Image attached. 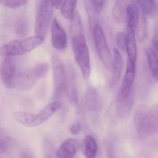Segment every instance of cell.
<instances>
[{
    "mask_svg": "<svg viewBox=\"0 0 158 158\" xmlns=\"http://www.w3.org/2000/svg\"><path fill=\"white\" fill-rule=\"evenodd\" d=\"M70 23L69 30L74 59L80 67L83 79L87 80L90 77L91 73L90 56L84 34L83 22L78 12H76Z\"/></svg>",
    "mask_w": 158,
    "mask_h": 158,
    "instance_id": "6da1fadb",
    "label": "cell"
},
{
    "mask_svg": "<svg viewBox=\"0 0 158 158\" xmlns=\"http://www.w3.org/2000/svg\"><path fill=\"white\" fill-rule=\"evenodd\" d=\"M63 105L59 100H54L46 104L38 114L28 111H16L12 114V118L20 124L27 127H35L47 121L54 114L60 110Z\"/></svg>",
    "mask_w": 158,
    "mask_h": 158,
    "instance_id": "7a4b0ae2",
    "label": "cell"
},
{
    "mask_svg": "<svg viewBox=\"0 0 158 158\" xmlns=\"http://www.w3.org/2000/svg\"><path fill=\"white\" fill-rule=\"evenodd\" d=\"M49 71L47 63H40L32 68H29L18 73L12 89L19 91H27L33 87L40 79L44 78Z\"/></svg>",
    "mask_w": 158,
    "mask_h": 158,
    "instance_id": "3957f363",
    "label": "cell"
},
{
    "mask_svg": "<svg viewBox=\"0 0 158 158\" xmlns=\"http://www.w3.org/2000/svg\"><path fill=\"white\" fill-rule=\"evenodd\" d=\"M44 39L35 35L24 40H15L8 42L0 46V56L13 57L30 52L41 46Z\"/></svg>",
    "mask_w": 158,
    "mask_h": 158,
    "instance_id": "277c9868",
    "label": "cell"
},
{
    "mask_svg": "<svg viewBox=\"0 0 158 158\" xmlns=\"http://www.w3.org/2000/svg\"><path fill=\"white\" fill-rule=\"evenodd\" d=\"M134 123L137 134L141 137H148L158 130V118L145 105H140L135 110Z\"/></svg>",
    "mask_w": 158,
    "mask_h": 158,
    "instance_id": "5b68a950",
    "label": "cell"
},
{
    "mask_svg": "<svg viewBox=\"0 0 158 158\" xmlns=\"http://www.w3.org/2000/svg\"><path fill=\"white\" fill-rule=\"evenodd\" d=\"M36 10L34 32L38 36L45 39L52 22L54 6L52 0H36Z\"/></svg>",
    "mask_w": 158,
    "mask_h": 158,
    "instance_id": "8992f818",
    "label": "cell"
},
{
    "mask_svg": "<svg viewBox=\"0 0 158 158\" xmlns=\"http://www.w3.org/2000/svg\"><path fill=\"white\" fill-rule=\"evenodd\" d=\"M93 38L100 61L106 69H110L113 65V59L106 42L104 32L100 24L96 23L93 27Z\"/></svg>",
    "mask_w": 158,
    "mask_h": 158,
    "instance_id": "52a82bcc",
    "label": "cell"
},
{
    "mask_svg": "<svg viewBox=\"0 0 158 158\" xmlns=\"http://www.w3.org/2000/svg\"><path fill=\"white\" fill-rule=\"evenodd\" d=\"M51 63L53 80V94L54 97L58 98L65 92L67 73L62 60L56 54L51 56Z\"/></svg>",
    "mask_w": 158,
    "mask_h": 158,
    "instance_id": "ba28073f",
    "label": "cell"
},
{
    "mask_svg": "<svg viewBox=\"0 0 158 158\" xmlns=\"http://www.w3.org/2000/svg\"><path fill=\"white\" fill-rule=\"evenodd\" d=\"M16 63L12 57H4L0 63V80L5 87L13 88L14 82L17 75Z\"/></svg>",
    "mask_w": 158,
    "mask_h": 158,
    "instance_id": "9c48e42d",
    "label": "cell"
},
{
    "mask_svg": "<svg viewBox=\"0 0 158 158\" xmlns=\"http://www.w3.org/2000/svg\"><path fill=\"white\" fill-rule=\"evenodd\" d=\"M136 69H137V65L132 64L127 62L126 72L124 73L123 83H122L120 93L117 97V102L122 101L127 98L133 91V86H134L136 77Z\"/></svg>",
    "mask_w": 158,
    "mask_h": 158,
    "instance_id": "30bf717a",
    "label": "cell"
},
{
    "mask_svg": "<svg viewBox=\"0 0 158 158\" xmlns=\"http://www.w3.org/2000/svg\"><path fill=\"white\" fill-rule=\"evenodd\" d=\"M51 42L52 47L57 51H63L67 46V35L56 19H53L50 26Z\"/></svg>",
    "mask_w": 158,
    "mask_h": 158,
    "instance_id": "8fae6325",
    "label": "cell"
},
{
    "mask_svg": "<svg viewBox=\"0 0 158 158\" xmlns=\"http://www.w3.org/2000/svg\"><path fill=\"white\" fill-rule=\"evenodd\" d=\"M78 140L74 138L66 139L63 142L56 151V156L57 158H74L78 151Z\"/></svg>",
    "mask_w": 158,
    "mask_h": 158,
    "instance_id": "7c38bea8",
    "label": "cell"
},
{
    "mask_svg": "<svg viewBox=\"0 0 158 158\" xmlns=\"http://www.w3.org/2000/svg\"><path fill=\"white\" fill-rule=\"evenodd\" d=\"M66 73H67V80H66V85L65 92L69 100L73 105L77 106L78 104V92H77V79H76V74L73 68L69 67Z\"/></svg>",
    "mask_w": 158,
    "mask_h": 158,
    "instance_id": "4fadbf2b",
    "label": "cell"
},
{
    "mask_svg": "<svg viewBox=\"0 0 158 158\" xmlns=\"http://www.w3.org/2000/svg\"><path fill=\"white\" fill-rule=\"evenodd\" d=\"M127 44L126 52L127 53V62L137 65V45L136 40V31L134 29L127 28Z\"/></svg>",
    "mask_w": 158,
    "mask_h": 158,
    "instance_id": "5bb4252c",
    "label": "cell"
},
{
    "mask_svg": "<svg viewBox=\"0 0 158 158\" xmlns=\"http://www.w3.org/2000/svg\"><path fill=\"white\" fill-rule=\"evenodd\" d=\"M100 98H99L97 91L93 88H89L86 91V94L83 99V104H82L83 111L85 112L97 111L100 109Z\"/></svg>",
    "mask_w": 158,
    "mask_h": 158,
    "instance_id": "9a60e30c",
    "label": "cell"
},
{
    "mask_svg": "<svg viewBox=\"0 0 158 158\" xmlns=\"http://www.w3.org/2000/svg\"><path fill=\"white\" fill-rule=\"evenodd\" d=\"M123 66V60L122 57L121 52L118 49L114 48V55H113V65H112V80H111V85L114 86L120 80L122 74V69Z\"/></svg>",
    "mask_w": 158,
    "mask_h": 158,
    "instance_id": "2e32d148",
    "label": "cell"
},
{
    "mask_svg": "<svg viewBox=\"0 0 158 158\" xmlns=\"http://www.w3.org/2000/svg\"><path fill=\"white\" fill-rule=\"evenodd\" d=\"M81 151L85 158L97 157L98 146L96 139L90 135L86 136L82 142Z\"/></svg>",
    "mask_w": 158,
    "mask_h": 158,
    "instance_id": "e0dca14e",
    "label": "cell"
},
{
    "mask_svg": "<svg viewBox=\"0 0 158 158\" xmlns=\"http://www.w3.org/2000/svg\"><path fill=\"white\" fill-rule=\"evenodd\" d=\"M128 6L127 0H116L112 9V16L114 21L119 23L126 21Z\"/></svg>",
    "mask_w": 158,
    "mask_h": 158,
    "instance_id": "ac0fdd59",
    "label": "cell"
},
{
    "mask_svg": "<svg viewBox=\"0 0 158 158\" xmlns=\"http://www.w3.org/2000/svg\"><path fill=\"white\" fill-rule=\"evenodd\" d=\"M134 91L131 92L129 97L122 101L117 102V114L120 118H126L131 114L134 107Z\"/></svg>",
    "mask_w": 158,
    "mask_h": 158,
    "instance_id": "d6986e66",
    "label": "cell"
},
{
    "mask_svg": "<svg viewBox=\"0 0 158 158\" xmlns=\"http://www.w3.org/2000/svg\"><path fill=\"white\" fill-rule=\"evenodd\" d=\"M140 18V14L139 8L135 4H130L127 9L126 22L127 23V28L134 29L136 31Z\"/></svg>",
    "mask_w": 158,
    "mask_h": 158,
    "instance_id": "ffe728a7",
    "label": "cell"
},
{
    "mask_svg": "<svg viewBox=\"0 0 158 158\" xmlns=\"http://www.w3.org/2000/svg\"><path fill=\"white\" fill-rule=\"evenodd\" d=\"M77 0H63L60 6V13L63 18L71 21L77 12Z\"/></svg>",
    "mask_w": 158,
    "mask_h": 158,
    "instance_id": "44dd1931",
    "label": "cell"
},
{
    "mask_svg": "<svg viewBox=\"0 0 158 158\" xmlns=\"http://www.w3.org/2000/svg\"><path fill=\"white\" fill-rule=\"evenodd\" d=\"M147 61L149 69L154 80L158 83V57L152 49H147L145 50Z\"/></svg>",
    "mask_w": 158,
    "mask_h": 158,
    "instance_id": "7402d4cb",
    "label": "cell"
},
{
    "mask_svg": "<svg viewBox=\"0 0 158 158\" xmlns=\"http://www.w3.org/2000/svg\"><path fill=\"white\" fill-rule=\"evenodd\" d=\"M15 140L11 138L0 150V158H17Z\"/></svg>",
    "mask_w": 158,
    "mask_h": 158,
    "instance_id": "603a6c76",
    "label": "cell"
},
{
    "mask_svg": "<svg viewBox=\"0 0 158 158\" xmlns=\"http://www.w3.org/2000/svg\"><path fill=\"white\" fill-rule=\"evenodd\" d=\"M142 12L148 16H152L157 12V5L155 0H140Z\"/></svg>",
    "mask_w": 158,
    "mask_h": 158,
    "instance_id": "cb8c5ba5",
    "label": "cell"
},
{
    "mask_svg": "<svg viewBox=\"0 0 158 158\" xmlns=\"http://www.w3.org/2000/svg\"><path fill=\"white\" fill-rule=\"evenodd\" d=\"M136 31L137 32V37H138L139 41L143 42L147 38V35H148V24H147L146 15L143 14V12L140 15V20H139Z\"/></svg>",
    "mask_w": 158,
    "mask_h": 158,
    "instance_id": "d4e9b609",
    "label": "cell"
},
{
    "mask_svg": "<svg viewBox=\"0 0 158 158\" xmlns=\"http://www.w3.org/2000/svg\"><path fill=\"white\" fill-rule=\"evenodd\" d=\"M28 0H0V4L10 9H18L27 4Z\"/></svg>",
    "mask_w": 158,
    "mask_h": 158,
    "instance_id": "484cf974",
    "label": "cell"
},
{
    "mask_svg": "<svg viewBox=\"0 0 158 158\" xmlns=\"http://www.w3.org/2000/svg\"><path fill=\"white\" fill-rule=\"evenodd\" d=\"M116 43L118 49L121 51H126L127 44V33L123 32H120L116 35Z\"/></svg>",
    "mask_w": 158,
    "mask_h": 158,
    "instance_id": "4316f807",
    "label": "cell"
},
{
    "mask_svg": "<svg viewBox=\"0 0 158 158\" xmlns=\"http://www.w3.org/2000/svg\"><path fill=\"white\" fill-rule=\"evenodd\" d=\"M12 137L7 134V133L4 130L0 129V150L6 145V143L9 141Z\"/></svg>",
    "mask_w": 158,
    "mask_h": 158,
    "instance_id": "83f0119b",
    "label": "cell"
},
{
    "mask_svg": "<svg viewBox=\"0 0 158 158\" xmlns=\"http://www.w3.org/2000/svg\"><path fill=\"white\" fill-rule=\"evenodd\" d=\"M15 31L17 32V33L20 34V35H23V34H26V23L23 20H19L17 21L16 24H15Z\"/></svg>",
    "mask_w": 158,
    "mask_h": 158,
    "instance_id": "f1b7e54d",
    "label": "cell"
},
{
    "mask_svg": "<svg viewBox=\"0 0 158 158\" xmlns=\"http://www.w3.org/2000/svg\"><path fill=\"white\" fill-rule=\"evenodd\" d=\"M81 123H79V122H76L69 127V132L72 135H77L81 131Z\"/></svg>",
    "mask_w": 158,
    "mask_h": 158,
    "instance_id": "f546056e",
    "label": "cell"
},
{
    "mask_svg": "<svg viewBox=\"0 0 158 158\" xmlns=\"http://www.w3.org/2000/svg\"><path fill=\"white\" fill-rule=\"evenodd\" d=\"M89 1L92 3L94 9L97 12L103 9L105 3V0H89Z\"/></svg>",
    "mask_w": 158,
    "mask_h": 158,
    "instance_id": "4dcf8cb0",
    "label": "cell"
},
{
    "mask_svg": "<svg viewBox=\"0 0 158 158\" xmlns=\"http://www.w3.org/2000/svg\"><path fill=\"white\" fill-rule=\"evenodd\" d=\"M19 158H35L34 156L33 153L28 148H25V149L22 150L20 152Z\"/></svg>",
    "mask_w": 158,
    "mask_h": 158,
    "instance_id": "1f68e13d",
    "label": "cell"
},
{
    "mask_svg": "<svg viewBox=\"0 0 158 158\" xmlns=\"http://www.w3.org/2000/svg\"><path fill=\"white\" fill-rule=\"evenodd\" d=\"M152 43V49L158 57V39H155V40H153Z\"/></svg>",
    "mask_w": 158,
    "mask_h": 158,
    "instance_id": "d6a6232c",
    "label": "cell"
},
{
    "mask_svg": "<svg viewBox=\"0 0 158 158\" xmlns=\"http://www.w3.org/2000/svg\"><path fill=\"white\" fill-rule=\"evenodd\" d=\"M63 0H52V5H53L55 9H59L61 6L62 3H63Z\"/></svg>",
    "mask_w": 158,
    "mask_h": 158,
    "instance_id": "836d02e7",
    "label": "cell"
},
{
    "mask_svg": "<svg viewBox=\"0 0 158 158\" xmlns=\"http://www.w3.org/2000/svg\"><path fill=\"white\" fill-rule=\"evenodd\" d=\"M130 1L132 2V4L137 5V4H138V3H140V0H130Z\"/></svg>",
    "mask_w": 158,
    "mask_h": 158,
    "instance_id": "e575fe53",
    "label": "cell"
},
{
    "mask_svg": "<svg viewBox=\"0 0 158 158\" xmlns=\"http://www.w3.org/2000/svg\"><path fill=\"white\" fill-rule=\"evenodd\" d=\"M157 33H158V26H157Z\"/></svg>",
    "mask_w": 158,
    "mask_h": 158,
    "instance_id": "d590c367",
    "label": "cell"
}]
</instances>
